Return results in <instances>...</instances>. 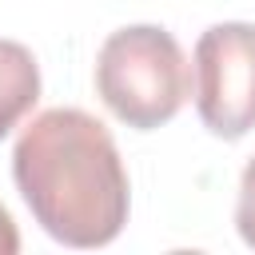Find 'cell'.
<instances>
[{"instance_id": "cell-1", "label": "cell", "mask_w": 255, "mask_h": 255, "mask_svg": "<svg viewBox=\"0 0 255 255\" xmlns=\"http://www.w3.org/2000/svg\"><path fill=\"white\" fill-rule=\"evenodd\" d=\"M12 179L32 219L64 247H108L131 207L112 131L84 108L40 112L12 147Z\"/></svg>"}, {"instance_id": "cell-2", "label": "cell", "mask_w": 255, "mask_h": 255, "mask_svg": "<svg viewBox=\"0 0 255 255\" xmlns=\"http://www.w3.org/2000/svg\"><path fill=\"white\" fill-rule=\"evenodd\" d=\"M96 92L120 124L151 131L175 120V112L187 104L191 68L167 28L128 24L112 32L96 56Z\"/></svg>"}, {"instance_id": "cell-3", "label": "cell", "mask_w": 255, "mask_h": 255, "mask_svg": "<svg viewBox=\"0 0 255 255\" xmlns=\"http://www.w3.org/2000/svg\"><path fill=\"white\" fill-rule=\"evenodd\" d=\"M195 112L219 139L255 128V24H211L195 44Z\"/></svg>"}, {"instance_id": "cell-4", "label": "cell", "mask_w": 255, "mask_h": 255, "mask_svg": "<svg viewBox=\"0 0 255 255\" xmlns=\"http://www.w3.org/2000/svg\"><path fill=\"white\" fill-rule=\"evenodd\" d=\"M36 100H40L36 56L16 40H0V139L12 135V128L36 108Z\"/></svg>"}, {"instance_id": "cell-5", "label": "cell", "mask_w": 255, "mask_h": 255, "mask_svg": "<svg viewBox=\"0 0 255 255\" xmlns=\"http://www.w3.org/2000/svg\"><path fill=\"white\" fill-rule=\"evenodd\" d=\"M235 227H239V239H243V243L255 251V155H251V163L243 167V179H239Z\"/></svg>"}, {"instance_id": "cell-6", "label": "cell", "mask_w": 255, "mask_h": 255, "mask_svg": "<svg viewBox=\"0 0 255 255\" xmlns=\"http://www.w3.org/2000/svg\"><path fill=\"white\" fill-rule=\"evenodd\" d=\"M16 251H20V231L8 215V207L0 203V255H16Z\"/></svg>"}]
</instances>
